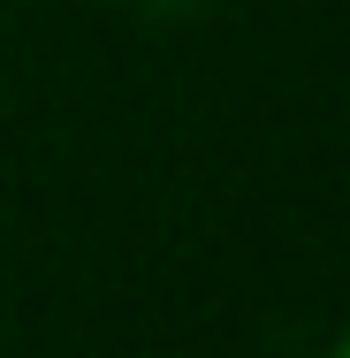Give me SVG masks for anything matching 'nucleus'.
Wrapping results in <instances>:
<instances>
[{
	"instance_id": "f257e3e1",
	"label": "nucleus",
	"mask_w": 350,
	"mask_h": 358,
	"mask_svg": "<svg viewBox=\"0 0 350 358\" xmlns=\"http://www.w3.org/2000/svg\"><path fill=\"white\" fill-rule=\"evenodd\" d=\"M145 15H183V8H198V0H138Z\"/></svg>"
},
{
	"instance_id": "f03ea898",
	"label": "nucleus",
	"mask_w": 350,
	"mask_h": 358,
	"mask_svg": "<svg viewBox=\"0 0 350 358\" xmlns=\"http://www.w3.org/2000/svg\"><path fill=\"white\" fill-rule=\"evenodd\" d=\"M335 358H350V336H343V343H335Z\"/></svg>"
}]
</instances>
